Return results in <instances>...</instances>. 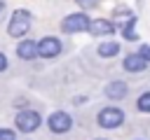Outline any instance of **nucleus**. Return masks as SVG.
<instances>
[{
	"instance_id": "obj_16",
	"label": "nucleus",
	"mask_w": 150,
	"mask_h": 140,
	"mask_svg": "<svg viewBox=\"0 0 150 140\" xmlns=\"http://www.w3.org/2000/svg\"><path fill=\"white\" fill-rule=\"evenodd\" d=\"M80 7H96L98 5V0H75Z\"/></svg>"
},
{
	"instance_id": "obj_14",
	"label": "nucleus",
	"mask_w": 150,
	"mask_h": 140,
	"mask_svg": "<svg viewBox=\"0 0 150 140\" xmlns=\"http://www.w3.org/2000/svg\"><path fill=\"white\" fill-rule=\"evenodd\" d=\"M14 138H16V133L12 128H0V140H14Z\"/></svg>"
},
{
	"instance_id": "obj_18",
	"label": "nucleus",
	"mask_w": 150,
	"mask_h": 140,
	"mask_svg": "<svg viewBox=\"0 0 150 140\" xmlns=\"http://www.w3.org/2000/svg\"><path fill=\"white\" fill-rule=\"evenodd\" d=\"M5 68H7V56H5L2 51H0V72H2Z\"/></svg>"
},
{
	"instance_id": "obj_2",
	"label": "nucleus",
	"mask_w": 150,
	"mask_h": 140,
	"mask_svg": "<svg viewBox=\"0 0 150 140\" xmlns=\"http://www.w3.org/2000/svg\"><path fill=\"white\" fill-rule=\"evenodd\" d=\"M14 119H16V128H19L21 133H33V131L40 126V121H42L35 110H21Z\"/></svg>"
},
{
	"instance_id": "obj_17",
	"label": "nucleus",
	"mask_w": 150,
	"mask_h": 140,
	"mask_svg": "<svg viewBox=\"0 0 150 140\" xmlns=\"http://www.w3.org/2000/svg\"><path fill=\"white\" fill-rule=\"evenodd\" d=\"M115 16H131V12H129L127 7H117V9H115Z\"/></svg>"
},
{
	"instance_id": "obj_4",
	"label": "nucleus",
	"mask_w": 150,
	"mask_h": 140,
	"mask_svg": "<svg viewBox=\"0 0 150 140\" xmlns=\"http://www.w3.org/2000/svg\"><path fill=\"white\" fill-rule=\"evenodd\" d=\"M98 126H103V128H117L122 121H124V112L122 110H117V107H103L101 112H98Z\"/></svg>"
},
{
	"instance_id": "obj_3",
	"label": "nucleus",
	"mask_w": 150,
	"mask_h": 140,
	"mask_svg": "<svg viewBox=\"0 0 150 140\" xmlns=\"http://www.w3.org/2000/svg\"><path fill=\"white\" fill-rule=\"evenodd\" d=\"M89 16L87 14H68L63 21H61V30L63 33H80V30H89Z\"/></svg>"
},
{
	"instance_id": "obj_15",
	"label": "nucleus",
	"mask_w": 150,
	"mask_h": 140,
	"mask_svg": "<svg viewBox=\"0 0 150 140\" xmlns=\"http://www.w3.org/2000/svg\"><path fill=\"white\" fill-rule=\"evenodd\" d=\"M138 54H141V56H143V58H145V61L150 63V44H141V49H138Z\"/></svg>"
},
{
	"instance_id": "obj_10",
	"label": "nucleus",
	"mask_w": 150,
	"mask_h": 140,
	"mask_svg": "<svg viewBox=\"0 0 150 140\" xmlns=\"http://www.w3.org/2000/svg\"><path fill=\"white\" fill-rule=\"evenodd\" d=\"M16 54H19V58H23V61L35 58V56H38V42H33V40H23V42H19Z\"/></svg>"
},
{
	"instance_id": "obj_21",
	"label": "nucleus",
	"mask_w": 150,
	"mask_h": 140,
	"mask_svg": "<svg viewBox=\"0 0 150 140\" xmlns=\"http://www.w3.org/2000/svg\"><path fill=\"white\" fill-rule=\"evenodd\" d=\"M98 140H103V138H98Z\"/></svg>"
},
{
	"instance_id": "obj_11",
	"label": "nucleus",
	"mask_w": 150,
	"mask_h": 140,
	"mask_svg": "<svg viewBox=\"0 0 150 140\" xmlns=\"http://www.w3.org/2000/svg\"><path fill=\"white\" fill-rule=\"evenodd\" d=\"M96 51H98V56H103V58H110V56H115V54L120 51V44H117V42H101Z\"/></svg>"
},
{
	"instance_id": "obj_12",
	"label": "nucleus",
	"mask_w": 150,
	"mask_h": 140,
	"mask_svg": "<svg viewBox=\"0 0 150 140\" xmlns=\"http://www.w3.org/2000/svg\"><path fill=\"white\" fill-rule=\"evenodd\" d=\"M134 26H136V19L134 16H129V21L122 26V35L127 37V40H136V33H134Z\"/></svg>"
},
{
	"instance_id": "obj_1",
	"label": "nucleus",
	"mask_w": 150,
	"mask_h": 140,
	"mask_svg": "<svg viewBox=\"0 0 150 140\" xmlns=\"http://www.w3.org/2000/svg\"><path fill=\"white\" fill-rule=\"evenodd\" d=\"M30 28V14L26 9H14L12 16H9V23H7V33L12 37H23Z\"/></svg>"
},
{
	"instance_id": "obj_19",
	"label": "nucleus",
	"mask_w": 150,
	"mask_h": 140,
	"mask_svg": "<svg viewBox=\"0 0 150 140\" xmlns=\"http://www.w3.org/2000/svg\"><path fill=\"white\" fill-rule=\"evenodd\" d=\"M5 19V0H0V21Z\"/></svg>"
},
{
	"instance_id": "obj_20",
	"label": "nucleus",
	"mask_w": 150,
	"mask_h": 140,
	"mask_svg": "<svg viewBox=\"0 0 150 140\" xmlns=\"http://www.w3.org/2000/svg\"><path fill=\"white\" fill-rule=\"evenodd\" d=\"M14 140H30V138H19V135H16V138H14Z\"/></svg>"
},
{
	"instance_id": "obj_13",
	"label": "nucleus",
	"mask_w": 150,
	"mask_h": 140,
	"mask_svg": "<svg viewBox=\"0 0 150 140\" xmlns=\"http://www.w3.org/2000/svg\"><path fill=\"white\" fill-rule=\"evenodd\" d=\"M136 107H138L141 112H150V91L141 93V98L136 100Z\"/></svg>"
},
{
	"instance_id": "obj_7",
	"label": "nucleus",
	"mask_w": 150,
	"mask_h": 140,
	"mask_svg": "<svg viewBox=\"0 0 150 140\" xmlns=\"http://www.w3.org/2000/svg\"><path fill=\"white\" fill-rule=\"evenodd\" d=\"M122 65H124V70H127V72H141V70H145L148 61H145L141 54H129V56L122 61Z\"/></svg>"
},
{
	"instance_id": "obj_8",
	"label": "nucleus",
	"mask_w": 150,
	"mask_h": 140,
	"mask_svg": "<svg viewBox=\"0 0 150 140\" xmlns=\"http://www.w3.org/2000/svg\"><path fill=\"white\" fill-rule=\"evenodd\" d=\"M105 96L110 98V100H122L124 96H127V84L122 82V79H115V82H110V84H105Z\"/></svg>"
},
{
	"instance_id": "obj_9",
	"label": "nucleus",
	"mask_w": 150,
	"mask_h": 140,
	"mask_svg": "<svg viewBox=\"0 0 150 140\" xmlns=\"http://www.w3.org/2000/svg\"><path fill=\"white\" fill-rule=\"evenodd\" d=\"M89 33L91 35H112L115 33V26L108 19H96V21L89 23Z\"/></svg>"
},
{
	"instance_id": "obj_6",
	"label": "nucleus",
	"mask_w": 150,
	"mask_h": 140,
	"mask_svg": "<svg viewBox=\"0 0 150 140\" xmlns=\"http://www.w3.org/2000/svg\"><path fill=\"white\" fill-rule=\"evenodd\" d=\"M47 124H49V128H52L54 133H66V131H70L73 119H70L66 112H54V114H49Z\"/></svg>"
},
{
	"instance_id": "obj_5",
	"label": "nucleus",
	"mask_w": 150,
	"mask_h": 140,
	"mask_svg": "<svg viewBox=\"0 0 150 140\" xmlns=\"http://www.w3.org/2000/svg\"><path fill=\"white\" fill-rule=\"evenodd\" d=\"M61 54V42H59V37H42L40 42H38V56H42V58H54V56H59Z\"/></svg>"
}]
</instances>
